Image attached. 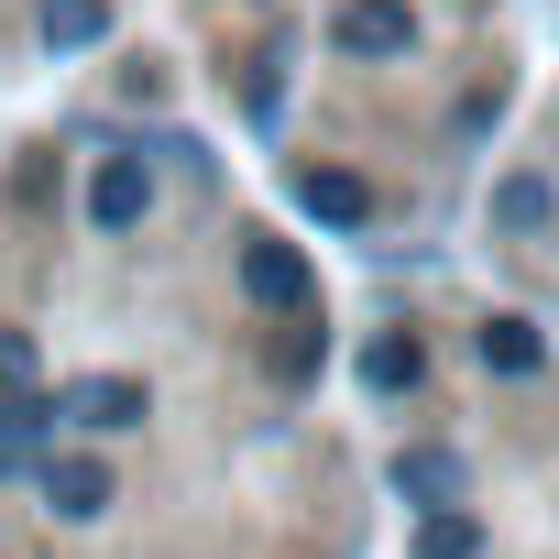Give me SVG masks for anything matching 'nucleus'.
I'll return each mask as SVG.
<instances>
[{"label":"nucleus","mask_w":559,"mask_h":559,"mask_svg":"<svg viewBox=\"0 0 559 559\" xmlns=\"http://www.w3.org/2000/svg\"><path fill=\"white\" fill-rule=\"evenodd\" d=\"M241 297L274 308V319H308V308H319V274H308L297 241H241Z\"/></svg>","instance_id":"f257e3e1"},{"label":"nucleus","mask_w":559,"mask_h":559,"mask_svg":"<svg viewBox=\"0 0 559 559\" xmlns=\"http://www.w3.org/2000/svg\"><path fill=\"white\" fill-rule=\"evenodd\" d=\"M341 56H406L417 45V12H406V0H341Z\"/></svg>","instance_id":"f03ea898"},{"label":"nucleus","mask_w":559,"mask_h":559,"mask_svg":"<svg viewBox=\"0 0 559 559\" xmlns=\"http://www.w3.org/2000/svg\"><path fill=\"white\" fill-rule=\"evenodd\" d=\"M143 209H154V176H143L132 154H110V165L88 176V219H99V230H143Z\"/></svg>","instance_id":"7ed1b4c3"},{"label":"nucleus","mask_w":559,"mask_h":559,"mask_svg":"<svg viewBox=\"0 0 559 559\" xmlns=\"http://www.w3.org/2000/svg\"><path fill=\"white\" fill-rule=\"evenodd\" d=\"M297 209L330 219V230H362V219H373V187H362L352 165H308V176H297Z\"/></svg>","instance_id":"20e7f679"},{"label":"nucleus","mask_w":559,"mask_h":559,"mask_svg":"<svg viewBox=\"0 0 559 559\" xmlns=\"http://www.w3.org/2000/svg\"><path fill=\"white\" fill-rule=\"evenodd\" d=\"M548 219H559V187H548L537 165H515V176H493V230H504V241H537Z\"/></svg>","instance_id":"39448f33"},{"label":"nucleus","mask_w":559,"mask_h":559,"mask_svg":"<svg viewBox=\"0 0 559 559\" xmlns=\"http://www.w3.org/2000/svg\"><path fill=\"white\" fill-rule=\"evenodd\" d=\"M56 417H78V428H143L154 406H143V384L132 373H88V384H67V406Z\"/></svg>","instance_id":"423d86ee"},{"label":"nucleus","mask_w":559,"mask_h":559,"mask_svg":"<svg viewBox=\"0 0 559 559\" xmlns=\"http://www.w3.org/2000/svg\"><path fill=\"white\" fill-rule=\"evenodd\" d=\"M472 352H483V373H504V384L548 362V341H537V319H515V308H504V319H483V330H472Z\"/></svg>","instance_id":"0eeeda50"},{"label":"nucleus","mask_w":559,"mask_h":559,"mask_svg":"<svg viewBox=\"0 0 559 559\" xmlns=\"http://www.w3.org/2000/svg\"><path fill=\"white\" fill-rule=\"evenodd\" d=\"M395 493L406 504H461V450H428V439L395 450Z\"/></svg>","instance_id":"6e6552de"},{"label":"nucleus","mask_w":559,"mask_h":559,"mask_svg":"<svg viewBox=\"0 0 559 559\" xmlns=\"http://www.w3.org/2000/svg\"><path fill=\"white\" fill-rule=\"evenodd\" d=\"M45 504H56V515H99V504H110V472H99L88 450H56V461H45Z\"/></svg>","instance_id":"1a4fd4ad"},{"label":"nucleus","mask_w":559,"mask_h":559,"mask_svg":"<svg viewBox=\"0 0 559 559\" xmlns=\"http://www.w3.org/2000/svg\"><path fill=\"white\" fill-rule=\"evenodd\" d=\"M110 34V0H45V45L56 56H78V45H99Z\"/></svg>","instance_id":"9d476101"},{"label":"nucleus","mask_w":559,"mask_h":559,"mask_svg":"<svg viewBox=\"0 0 559 559\" xmlns=\"http://www.w3.org/2000/svg\"><path fill=\"white\" fill-rule=\"evenodd\" d=\"M362 373H373L384 395H417V384H428V352H417V341L395 330V341H373V362H362Z\"/></svg>","instance_id":"9b49d317"},{"label":"nucleus","mask_w":559,"mask_h":559,"mask_svg":"<svg viewBox=\"0 0 559 559\" xmlns=\"http://www.w3.org/2000/svg\"><path fill=\"white\" fill-rule=\"evenodd\" d=\"M483 548V526L461 515V504H428V526H417V559H472Z\"/></svg>","instance_id":"f8f14e48"}]
</instances>
